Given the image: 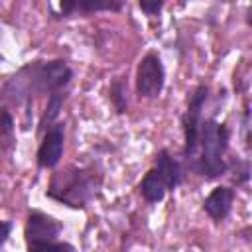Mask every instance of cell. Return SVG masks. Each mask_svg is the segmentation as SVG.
Wrapping results in <instances>:
<instances>
[{
	"mask_svg": "<svg viewBox=\"0 0 252 252\" xmlns=\"http://www.w3.org/2000/svg\"><path fill=\"white\" fill-rule=\"evenodd\" d=\"M73 79L71 67L61 61H33L22 67L6 85H4V98L14 102H24L33 98L35 94L59 93L67 87Z\"/></svg>",
	"mask_w": 252,
	"mask_h": 252,
	"instance_id": "cell-1",
	"label": "cell"
},
{
	"mask_svg": "<svg viewBox=\"0 0 252 252\" xmlns=\"http://www.w3.org/2000/svg\"><path fill=\"white\" fill-rule=\"evenodd\" d=\"M102 187V175L94 167H67L57 171L45 195L71 209H85L94 201Z\"/></svg>",
	"mask_w": 252,
	"mask_h": 252,
	"instance_id": "cell-2",
	"label": "cell"
},
{
	"mask_svg": "<svg viewBox=\"0 0 252 252\" xmlns=\"http://www.w3.org/2000/svg\"><path fill=\"white\" fill-rule=\"evenodd\" d=\"M228 128L217 120H205L199 138V154L193 163V169L205 179H217L228 171L224 154L228 148Z\"/></svg>",
	"mask_w": 252,
	"mask_h": 252,
	"instance_id": "cell-3",
	"label": "cell"
},
{
	"mask_svg": "<svg viewBox=\"0 0 252 252\" xmlns=\"http://www.w3.org/2000/svg\"><path fill=\"white\" fill-rule=\"evenodd\" d=\"M209 89L205 85H199L187 102V110L181 116V126H183V134H185V144H183V158L187 159V163L193 167L197 154H199V138H201V128H203V120H201V110L203 104L207 100Z\"/></svg>",
	"mask_w": 252,
	"mask_h": 252,
	"instance_id": "cell-4",
	"label": "cell"
},
{
	"mask_svg": "<svg viewBox=\"0 0 252 252\" xmlns=\"http://www.w3.org/2000/svg\"><path fill=\"white\" fill-rule=\"evenodd\" d=\"M165 69L158 53H146L136 67V93L140 98H156L163 91Z\"/></svg>",
	"mask_w": 252,
	"mask_h": 252,
	"instance_id": "cell-5",
	"label": "cell"
},
{
	"mask_svg": "<svg viewBox=\"0 0 252 252\" xmlns=\"http://www.w3.org/2000/svg\"><path fill=\"white\" fill-rule=\"evenodd\" d=\"M63 224L53 219L51 215L43 213V211H30L28 219H26V226H24V238H26V246H37V244H47V242H55L57 236L61 234Z\"/></svg>",
	"mask_w": 252,
	"mask_h": 252,
	"instance_id": "cell-6",
	"label": "cell"
},
{
	"mask_svg": "<svg viewBox=\"0 0 252 252\" xmlns=\"http://www.w3.org/2000/svg\"><path fill=\"white\" fill-rule=\"evenodd\" d=\"M63 148H65V124L57 122L43 134V140H41V144L37 148V156H35L37 167L39 169L55 167L63 156Z\"/></svg>",
	"mask_w": 252,
	"mask_h": 252,
	"instance_id": "cell-7",
	"label": "cell"
},
{
	"mask_svg": "<svg viewBox=\"0 0 252 252\" xmlns=\"http://www.w3.org/2000/svg\"><path fill=\"white\" fill-rule=\"evenodd\" d=\"M232 203H234V189L232 187H226V185H219L215 187L203 201V211L215 220V222H220L228 217L230 209H232Z\"/></svg>",
	"mask_w": 252,
	"mask_h": 252,
	"instance_id": "cell-8",
	"label": "cell"
},
{
	"mask_svg": "<svg viewBox=\"0 0 252 252\" xmlns=\"http://www.w3.org/2000/svg\"><path fill=\"white\" fill-rule=\"evenodd\" d=\"M122 6H124L122 0H65L59 4L63 18H69L77 12H83V14H93V12H102V10L118 12Z\"/></svg>",
	"mask_w": 252,
	"mask_h": 252,
	"instance_id": "cell-9",
	"label": "cell"
},
{
	"mask_svg": "<svg viewBox=\"0 0 252 252\" xmlns=\"http://www.w3.org/2000/svg\"><path fill=\"white\" fill-rule=\"evenodd\" d=\"M154 167L159 171V175L163 177V181L167 183V189L173 191L181 181H183V169L181 165L171 158V154L167 150H161L158 156H156V163Z\"/></svg>",
	"mask_w": 252,
	"mask_h": 252,
	"instance_id": "cell-10",
	"label": "cell"
},
{
	"mask_svg": "<svg viewBox=\"0 0 252 252\" xmlns=\"http://www.w3.org/2000/svg\"><path fill=\"white\" fill-rule=\"evenodd\" d=\"M140 195L148 201V203H159V201H163V197H165V193L169 191L167 189V183L163 181V177L159 175V171L156 169V167H152L146 175H144V179L140 181Z\"/></svg>",
	"mask_w": 252,
	"mask_h": 252,
	"instance_id": "cell-11",
	"label": "cell"
},
{
	"mask_svg": "<svg viewBox=\"0 0 252 252\" xmlns=\"http://www.w3.org/2000/svg\"><path fill=\"white\" fill-rule=\"evenodd\" d=\"M65 93H53V94H49V98H47V106H45V112L41 114V120H39V132H47L51 126H55L57 122H55V118L59 116V110H61V106H63V102H65Z\"/></svg>",
	"mask_w": 252,
	"mask_h": 252,
	"instance_id": "cell-12",
	"label": "cell"
},
{
	"mask_svg": "<svg viewBox=\"0 0 252 252\" xmlns=\"http://www.w3.org/2000/svg\"><path fill=\"white\" fill-rule=\"evenodd\" d=\"M108 98L114 106V110L118 114L126 112L128 108V98H126V87H124V81L122 77H116L112 83H110V89H108Z\"/></svg>",
	"mask_w": 252,
	"mask_h": 252,
	"instance_id": "cell-13",
	"label": "cell"
},
{
	"mask_svg": "<svg viewBox=\"0 0 252 252\" xmlns=\"http://www.w3.org/2000/svg\"><path fill=\"white\" fill-rule=\"evenodd\" d=\"M28 252H75V246L69 242H47V244H37V246H30Z\"/></svg>",
	"mask_w": 252,
	"mask_h": 252,
	"instance_id": "cell-14",
	"label": "cell"
},
{
	"mask_svg": "<svg viewBox=\"0 0 252 252\" xmlns=\"http://www.w3.org/2000/svg\"><path fill=\"white\" fill-rule=\"evenodd\" d=\"M248 177H250V165H248L246 161H236V163H234V175H232L234 183H236V185H238V183H246Z\"/></svg>",
	"mask_w": 252,
	"mask_h": 252,
	"instance_id": "cell-15",
	"label": "cell"
},
{
	"mask_svg": "<svg viewBox=\"0 0 252 252\" xmlns=\"http://www.w3.org/2000/svg\"><path fill=\"white\" fill-rule=\"evenodd\" d=\"M140 10L148 16H156L159 14V10L163 8V0H140Z\"/></svg>",
	"mask_w": 252,
	"mask_h": 252,
	"instance_id": "cell-16",
	"label": "cell"
},
{
	"mask_svg": "<svg viewBox=\"0 0 252 252\" xmlns=\"http://www.w3.org/2000/svg\"><path fill=\"white\" fill-rule=\"evenodd\" d=\"M12 130H14V118L8 112V108H2V134L4 136H10Z\"/></svg>",
	"mask_w": 252,
	"mask_h": 252,
	"instance_id": "cell-17",
	"label": "cell"
},
{
	"mask_svg": "<svg viewBox=\"0 0 252 252\" xmlns=\"http://www.w3.org/2000/svg\"><path fill=\"white\" fill-rule=\"evenodd\" d=\"M10 230H12V222L10 220H2V236H0V244H6L8 236H10Z\"/></svg>",
	"mask_w": 252,
	"mask_h": 252,
	"instance_id": "cell-18",
	"label": "cell"
},
{
	"mask_svg": "<svg viewBox=\"0 0 252 252\" xmlns=\"http://www.w3.org/2000/svg\"><path fill=\"white\" fill-rule=\"evenodd\" d=\"M246 24L252 28V6H248V8H246Z\"/></svg>",
	"mask_w": 252,
	"mask_h": 252,
	"instance_id": "cell-19",
	"label": "cell"
}]
</instances>
